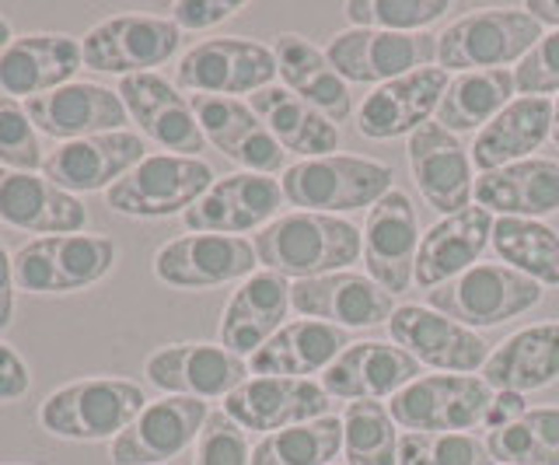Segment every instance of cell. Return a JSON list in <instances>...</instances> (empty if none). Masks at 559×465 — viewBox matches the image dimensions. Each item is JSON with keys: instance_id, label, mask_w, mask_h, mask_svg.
<instances>
[{"instance_id": "cell-33", "label": "cell", "mask_w": 559, "mask_h": 465, "mask_svg": "<svg viewBox=\"0 0 559 465\" xmlns=\"http://www.w3.org/2000/svg\"><path fill=\"white\" fill-rule=\"evenodd\" d=\"M276 74L284 81V88L294 92L311 109H319L332 123H346L354 112V98H349V84L336 74V67L319 46L308 43L297 32H280L273 39Z\"/></svg>"}, {"instance_id": "cell-34", "label": "cell", "mask_w": 559, "mask_h": 465, "mask_svg": "<svg viewBox=\"0 0 559 465\" xmlns=\"http://www.w3.org/2000/svg\"><path fill=\"white\" fill-rule=\"evenodd\" d=\"M349 347V336L340 325L319 319H294L266 347L249 357V371L259 378H308L325 371Z\"/></svg>"}, {"instance_id": "cell-43", "label": "cell", "mask_w": 559, "mask_h": 465, "mask_svg": "<svg viewBox=\"0 0 559 465\" xmlns=\"http://www.w3.org/2000/svg\"><path fill=\"white\" fill-rule=\"evenodd\" d=\"M399 465H497L476 434H402Z\"/></svg>"}, {"instance_id": "cell-22", "label": "cell", "mask_w": 559, "mask_h": 465, "mask_svg": "<svg viewBox=\"0 0 559 465\" xmlns=\"http://www.w3.org/2000/svg\"><path fill=\"white\" fill-rule=\"evenodd\" d=\"M451 84V74L441 67H419V71L389 81L374 88L360 102L357 109V130L367 141H395V136H409L430 116H437V106Z\"/></svg>"}, {"instance_id": "cell-20", "label": "cell", "mask_w": 559, "mask_h": 465, "mask_svg": "<svg viewBox=\"0 0 559 465\" xmlns=\"http://www.w3.org/2000/svg\"><path fill=\"white\" fill-rule=\"evenodd\" d=\"M419 220L413 200L392 189L384 193L364 220V266L381 290L389 295H402L413 284L416 270V252H419Z\"/></svg>"}, {"instance_id": "cell-35", "label": "cell", "mask_w": 559, "mask_h": 465, "mask_svg": "<svg viewBox=\"0 0 559 465\" xmlns=\"http://www.w3.org/2000/svg\"><path fill=\"white\" fill-rule=\"evenodd\" d=\"M552 136V102L549 98H514L493 123H486L468 147L472 165L497 171L514 162H528Z\"/></svg>"}, {"instance_id": "cell-14", "label": "cell", "mask_w": 559, "mask_h": 465, "mask_svg": "<svg viewBox=\"0 0 559 465\" xmlns=\"http://www.w3.org/2000/svg\"><path fill=\"white\" fill-rule=\"evenodd\" d=\"M284 206V186L273 176H255V171H238L224 176L182 214L192 235H235L262 231L276 220Z\"/></svg>"}, {"instance_id": "cell-47", "label": "cell", "mask_w": 559, "mask_h": 465, "mask_svg": "<svg viewBox=\"0 0 559 465\" xmlns=\"http://www.w3.org/2000/svg\"><path fill=\"white\" fill-rule=\"evenodd\" d=\"M241 8L245 4H238V0H182V4H171V22L179 28L203 32L235 19Z\"/></svg>"}, {"instance_id": "cell-1", "label": "cell", "mask_w": 559, "mask_h": 465, "mask_svg": "<svg viewBox=\"0 0 559 465\" xmlns=\"http://www.w3.org/2000/svg\"><path fill=\"white\" fill-rule=\"evenodd\" d=\"M255 255L270 273L287 281H311L343 273L364 255V231L332 214L294 211L255 235Z\"/></svg>"}, {"instance_id": "cell-19", "label": "cell", "mask_w": 559, "mask_h": 465, "mask_svg": "<svg viewBox=\"0 0 559 465\" xmlns=\"http://www.w3.org/2000/svg\"><path fill=\"white\" fill-rule=\"evenodd\" d=\"M144 374L154 389L165 395H186V400H227L245 378L249 360L214 347V343H171L147 357Z\"/></svg>"}, {"instance_id": "cell-17", "label": "cell", "mask_w": 559, "mask_h": 465, "mask_svg": "<svg viewBox=\"0 0 559 465\" xmlns=\"http://www.w3.org/2000/svg\"><path fill=\"white\" fill-rule=\"evenodd\" d=\"M419 371H424V365L413 354L395 347V343L364 339V343H349L332 360L322 371L319 385L336 403H381L399 395L406 385H413Z\"/></svg>"}, {"instance_id": "cell-6", "label": "cell", "mask_w": 559, "mask_h": 465, "mask_svg": "<svg viewBox=\"0 0 559 465\" xmlns=\"http://www.w3.org/2000/svg\"><path fill=\"white\" fill-rule=\"evenodd\" d=\"M116 242L105 235H46L14 252V281L28 295H74L109 277Z\"/></svg>"}, {"instance_id": "cell-12", "label": "cell", "mask_w": 559, "mask_h": 465, "mask_svg": "<svg viewBox=\"0 0 559 465\" xmlns=\"http://www.w3.org/2000/svg\"><path fill=\"white\" fill-rule=\"evenodd\" d=\"M336 400H329L322 385L311 378H245V382L224 400V413L245 434L259 430L262 438L287 430L297 424H311L332 417Z\"/></svg>"}, {"instance_id": "cell-10", "label": "cell", "mask_w": 559, "mask_h": 465, "mask_svg": "<svg viewBox=\"0 0 559 465\" xmlns=\"http://www.w3.org/2000/svg\"><path fill=\"white\" fill-rule=\"evenodd\" d=\"M182 46V28L157 14H119L98 22L81 39L84 67L98 74H154Z\"/></svg>"}, {"instance_id": "cell-50", "label": "cell", "mask_w": 559, "mask_h": 465, "mask_svg": "<svg viewBox=\"0 0 559 465\" xmlns=\"http://www.w3.org/2000/svg\"><path fill=\"white\" fill-rule=\"evenodd\" d=\"M524 11H528L538 25L559 28V0H528V4H524Z\"/></svg>"}, {"instance_id": "cell-25", "label": "cell", "mask_w": 559, "mask_h": 465, "mask_svg": "<svg viewBox=\"0 0 559 465\" xmlns=\"http://www.w3.org/2000/svg\"><path fill=\"white\" fill-rule=\"evenodd\" d=\"M189 106L197 112L206 141L245 171L276 176L287 165V151L273 141V133L262 127V119L252 112V106L217 95H189Z\"/></svg>"}, {"instance_id": "cell-18", "label": "cell", "mask_w": 559, "mask_h": 465, "mask_svg": "<svg viewBox=\"0 0 559 465\" xmlns=\"http://www.w3.org/2000/svg\"><path fill=\"white\" fill-rule=\"evenodd\" d=\"M206 417L210 406L203 400H186V395L154 400L109 444V458L116 465H165L197 444Z\"/></svg>"}, {"instance_id": "cell-7", "label": "cell", "mask_w": 559, "mask_h": 465, "mask_svg": "<svg viewBox=\"0 0 559 465\" xmlns=\"http://www.w3.org/2000/svg\"><path fill=\"white\" fill-rule=\"evenodd\" d=\"M546 298V287L503 263H476L444 287L430 290V308L465 330H493Z\"/></svg>"}, {"instance_id": "cell-5", "label": "cell", "mask_w": 559, "mask_h": 465, "mask_svg": "<svg viewBox=\"0 0 559 465\" xmlns=\"http://www.w3.org/2000/svg\"><path fill=\"white\" fill-rule=\"evenodd\" d=\"M497 392L476 374H419L389 400L395 427L409 434H468L472 427H493Z\"/></svg>"}, {"instance_id": "cell-24", "label": "cell", "mask_w": 559, "mask_h": 465, "mask_svg": "<svg viewBox=\"0 0 559 465\" xmlns=\"http://www.w3.org/2000/svg\"><path fill=\"white\" fill-rule=\"evenodd\" d=\"M290 308L297 315L340 325V330H371V325H389L395 298L371 277L343 270L329 277L297 281L290 287Z\"/></svg>"}, {"instance_id": "cell-39", "label": "cell", "mask_w": 559, "mask_h": 465, "mask_svg": "<svg viewBox=\"0 0 559 465\" xmlns=\"http://www.w3.org/2000/svg\"><path fill=\"white\" fill-rule=\"evenodd\" d=\"M486 448L497 465H559V406L524 409L489 430Z\"/></svg>"}, {"instance_id": "cell-49", "label": "cell", "mask_w": 559, "mask_h": 465, "mask_svg": "<svg viewBox=\"0 0 559 465\" xmlns=\"http://www.w3.org/2000/svg\"><path fill=\"white\" fill-rule=\"evenodd\" d=\"M14 255H8L4 242H0V333L8 330L14 319Z\"/></svg>"}, {"instance_id": "cell-38", "label": "cell", "mask_w": 559, "mask_h": 465, "mask_svg": "<svg viewBox=\"0 0 559 465\" xmlns=\"http://www.w3.org/2000/svg\"><path fill=\"white\" fill-rule=\"evenodd\" d=\"M489 246L528 281L542 287H559V231L528 217H497Z\"/></svg>"}, {"instance_id": "cell-37", "label": "cell", "mask_w": 559, "mask_h": 465, "mask_svg": "<svg viewBox=\"0 0 559 465\" xmlns=\"http://www.w3.org/2000/svg\"><path fill=\"white\" fill-rule=\"evenodd\" d=\"M514 95V74L511 71H468L454 74L448 92L437 106V123L448 133H472L483 130L486 123L511 106Z\"/></svg>"}, {"instance_id": "cell-48", "label": "cell", "mask_w": 559, "mask_h": 465, "mask_svg": "<svg viewBox=\"0 0 559 465\" xmlns=\"http://www.w3.org/2000/svg\"><path fill=\"white\" fill-rule=\"evenodd\" d=\"M32 385V374L28 365L17 357L8 343H0V403H14L22 400Z\"/></svg>"}, {"instance_id": "cell-40", "label": "cell", "mask_w": 559, "mask_h": 465, "mask_svg": "<svg viewBox=\"0 0 559 465\" xmlns=\"http://www.w3.org/2000/svg\"><path fill=\"white\" fill-rule=\"evenodd\" d=\"M343 452V417H322L259 438L252 465H329Z\"/></svg>"}, {"instance_id": "cell-23", "label": "cell", "mask_w": 559, "mask_h": 465, "mask_svg": "<svg viewBox=\"0 0 559 465\" xmlns=\"http://www.w3.org/2000/svg\"><path fill=\"white\" fill-rule=\"evenodd\" d=\"M409 171L416 179L419 196H424L437 214H459L472 206V158L454 133H448L437 119L409 133Z\"/></svg>"}, {"instance_id": "cell-13", "label": "cell", "mask_w": 559, "mask_h": 465, "mask_svg": "<svg viewBox=\"0 0 559 465\" xmlns=\"http://www.w3.org/2000/svg\"><path fill=\"white\" fill-rule=\"evenodd\" d=\"M255 266V246L235 235H182L154 252V277L179 290L249 281Z\"/></svg>"}, {"instance_id": "cell-31", "label": "cell", "mask_w": 559, "mask_h": 465, "mask_svg": "<svg viewBox=\"0 0 559 465\" xmlns=\"http://www.w3.org/2000/svg\"><path fill=\"white\" fill-rule=\"evenodd\" d=\"M483 382L493 392H538L559 382V322H535L489 350Z\"/></svg>"}, {"instance_id": "cell-9", "label": "cell", "mask_w": 559, "mask_h": 465, "mask_svg": "<svg viewBox=\"0 0 559 465\" xmlns=\"http://www.w3.org/2000/svg\"><path fill=\"white\" fill-rule=\"evenodd\" d=\"M276 74L273 46L255 39H203L186 49L175 67V88L189 95H255L270 88Z\"/></svg>"}, {"instance_id": "cell-11", "label": "cell", "mask_w": 559, "mask_h": 465, "mask_svg": "<svg viewBox=\"0 0 559 465\" xmlns=\"http://www.w3.org/2000/svg\"><path fill=\"white\" fill-rule=\"evenodd\" d=\"M329 63L343 81L381 84L399 81L419 67H433L437 36L430 32H381V28H346L325 46Z\"/></svg>"}, {"instance_id": "cell-28", "label": "cell", "mask_w": 559, "mask_h": 465, "mask_svg": "<svg viewBox=\"0 0 559 465\" xmlns=\"http://www.w3.org/2000/svg\"><path fill=\"white\" fill-rule=\"evenodd\" d=\"M493 214L483 211L479 203H472L465 211L441 217L433 228H427V235L419 238L413 284L424 290H437L459 273L476 266L489 249V238H493Z\"/></svg>"}, {"instance_id": "cell-4", "label": "cell", "mask_w": 559, "mask_h": 465, "mask_svg": "<svg viewBox=\"0 0 559 465\" xmlns=\"http://www.w3.org/2000/svg\"><path fill=\"white\" fill-rule=\"evenodd\" d=\"M542 36L546 32L524 8L472 11L437 36V67L451 78L468 71H507V63H521Z\"/></svg>"}, {"instance_id": "cell-44", "label": "cell", "mask_w": 559, "mask_h": 465, "mask_svg": "<svg viewBox=\"0 0 559 465\" xmlns=\"http://www.w3.org/2000/svg\"><path fill=\"white\" fill-rule=\"evenodd\" d=\"M43 144L39 130L28 119L25 106L0 95V165L11 171H43Z\"/></svg>"}, {"instance_id": "cell-29", "label": "cell", "mask_w": 559, "mask_h": 465, "mask_svg": "<svg viewBox=\"0 0 559 465\" xmlns=\"http://www.w3.org/2000/svg\"><path fill=\"white\" fill-rule=\"evenodd\" d=\"M0 224L39 238L78 235L87 224V211L74 193H63L46 176L11 171L0 165Z\"/></svg>"}, {"instance_id": "cell-52", "label": "cell", "mask_w": 559, "mask_h": 465, "mask_svg": "<svg viewBox=\"0 0 559 465\" xmlns=\"http://www.w3.org/2000/svg\"><path fill=\"white\" fill-rule=\"evenodd\" d=\"M549 141L559 147V95H556V102H552V136H549Z\"/></svg>"}, {"instance_id": "cell-51", "label": "cell", "mask_w": 559, "mask_h": 465, "mask_svg": "<svg viewBox=\"0 0 559 465\" xmlns=\"http://www.w3.org/2000/svg\"><path fill=\"white\" fill-rule=\"evenodd\" d=\"M14 43V36H11V25L4 22V19H0V53H4V49Z\"/></svg>"}, {"instance_id": "cell-21", "label": "cell", "mask_w": 559, "mask_h": 465, "mask_svg": "<svg viewBox=\"0 0 559 465\" xmlns=\"http://www.w3.org/2000/svg\"><path fill=\"white\" fill-rule=\"evenodd\" d=\"M116 92L147 141L162 144L171 154L200 158L206 136L200 130V119L192 112L189 98L171 81H165L162 74H130L119 81Z\"/></svg>"}, {"instance_id": "cell-8", "label": "cell", "mask_w": 559, "mask_h": 465, "mask_svg": "<svg viewBox=\"0 0 559 465\" xmlns=\"http://www.w3.org/2000/svg\"><path fill=\"white\" fill-rule=\"evenodd\" d=\"M214 182H217L214 168L203 158L147 154L144 162L133 171H127L105 193V206L122 217H171V214H186Z\"/></svg>"}, {"instance_id": "cell-16", "label": "cell", "mask_w": 559, "mask_h": 465, "mask_svg": "<svg viewBox=\"0 0 559 465\" xmlns=\"http://www.w3.org/2000/svg\"><path fill=\"white\" fill-rule=\"evenodd\" d=\"M147 158V144L140 133L116 130V133H95L81 141L57 144V151L46 154L43 176L60 186L63 193H98L109 189Z\"/></svg>"}, {"instance_id": "cell-41", "label": "cell", "mask_w": 559, "mask_h": 465, "mask_svg": "<svg viewBox=\"0 0 559 465\" xmlns=\"http://www.w3.org/2000/svg\"><path fill=\"white\" fill-rule=\"evenodd\" d=\"M346 465H399V430L384 403H346L343 409Z\"/></svg>"}, {"instance_id": "cell-30", "label": "cell", "mask_w": 559, "mask_h": 465, "mask_svg": "<svg viewBox=\"0 0 559 465\" xmlns=\"http://www.w3.org/2000/svg\"><path fill=\"white\" fill-rule=\"evenodd\" d=\"M290 281L280 273L259 270L227 301L221 315V347L238 357H252L259 347L287 325V308H290Z\"/></svg>"}, {"instance_id": "cell-36", "label": "cell", "mask_w": 559, "mask_h": 465, "mask_svg": "<svg viewBox=\"0 0 559 465\" xmlns=\"http://www.w3.org/2000/svg\"><path fill=\"white\" fill-rule=\"evenodd\" d=\"M249 106L262 119V127L273 133V141L287 154H301V162L340 154V127L294 92L270 84V88L249 95Z\"/></svg>"}, {"instance_id": "cell-15", "label": "cell", "mask_w": 559, "mask_h": 465, "mask_svg": "<svg viewBox=\"0 0 559 465\" xmlns=\"http://www.w3.org/2000/svg\"><path fill=\"white\" fill-rule=\"evenodd\" d=\"M389 336L419 365L444 374H476L489 360V343L476 330L424 305H399L389 319Z\"/></svg>"}, {"instance_id": "cell-45", "label": "cell", "mask_w": 559, "mask_h": 465, "mask_svg": "<svg viewBox=\"0 0 559 465\" xmlns=\"http://www.w3.org/2000/svg\"><path fill=\"white\" fill-rule=\"evenodd\" d=\"M192 465H252L249 434L224 409L210 413L197 438V458H192Z\"/></svg>"}, {"instance_id": "cell-27", "label": "cell", "mask_w": 559, "mask_h": 465, "mask_svg": "<svg viewBox=\"0 0 559 465\" xmlns=\"http://www.w3.org/2000/svg\"><path fill=\"white\" fill-rule=\"evenodd\" d=\"M84 67L81 39L60 32H35L14 39L0 53V95L4 98H43L63 88Z\"/></svg>"}, {"instance_id": "cell-3", "label": "cell", "mask_w": 559, "mask_h": 465, "mask_svg": "<svg viewBox=\"0 0 559 465\" xmlns=\"http://www.w3.org/2000/svg\"><path fill=\"white\" fill-rule=\"evenodd\" d=\"M144 406L147 395L130 378H81L46 395L39 424L63 441H116Z\"/></svg>"}, {"instance_id": "cell-2", "label": "cell", "mask_w": 559, "mask_h": 465, "mask_svg": "<svg viewBox=\"0 0 559 465\" xmlns=\"http://www.w3.org/2000/svg\"><path fill=\"white\" fill-rule=\"evenodd\" d=\"M395 168L374 162V158H357V154H325V158H305L297 165H287L284 179V200L305 214H349L360 206H371L392 193Z\"/></svg>"}, {"instance_id": "cell-46", "label": "cell", "mask_w": 559, "mask_h": 465, "mask_svg": "<svg viewBox=\"0 0 559 465\" xmlns=\"http://www.w3.org/2000/svg\"><path fill=\"white\" fill-rule=\"evenodd\" d=\"M518 98H546L559 95V28L546 32L532 53L514 67Z\"/></svg>"}, {"instance_id": "cell-32", "label": "cell", "mask_w": 559, "mask_h": 465, "mask_svg": "<svg viewBox=\"0 0 559 465\" xmlns=\"http://www.w3.org/2000/svg\"><path fill=\"white\" fill-rule=\"evenodd\" d=\"M472 200L493 217H549L559 211V162L528 158L497 171H483L472 189Z\"/></svg>"}, {"instance_id": "cell-42", "label": "cell", "mask_w": 559, "mask_h": 465, "mask_svg": "<svg viewBox=\"0 0 559 465\" xmlns=\"http://www.w3.org/2000/svg\"><path fill=\"white\" fill-rule=\"evenodd\" d=\"M354 28L424 32L451 11L448 0H349L343 8Z\"/></svg>"}, {"instance_id": "cell-26", "label": "cell", "mask_w": 559, "mask_h": 465, "mask_svg": "<svg viewBox=\"0 0 559 465\" xmlns=\"http://www.w3.org/2000/svg\"><path fill=\"white\" fill-rule=\"evenodd\" d=\"M25 112L35 130L60 144L95 133H116L130 123V112L122 106L119 92L102 88V84L92 81H70L43 98H32Z\"/></svg>"}]
</instances>
